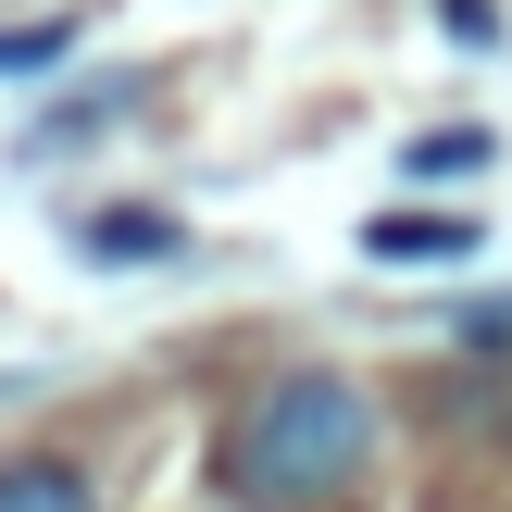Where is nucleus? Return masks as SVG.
<instances>
[{
	"mask_svg": "<svg viewBox=\"0 0 512 512\" xmlns=\"http://www.w3.org/2000/svg\"><path fill=\"white\" fill-rule=\"evenodd\" d=\"M375 463V400L350 375H275L238 425H225V488L250 512H325Z\"/></svg>",
	"mask_w": 512,
	"mask_h": 512,
	"instance_id": "1",
	"label": "nucleus"
},
{
	"mask_svg": "<svg viewBox=\"0 0 512 512\" xmlns=\"http://www.w3.org/2000/svg\"><path fill=\"white\" fill-rule=\"evenodd\" d=\"M0 512H100V488L75 463H0Z\"/></svg>",
	"mask_w": 512,
	"mask_h": 512,
	"instance_id": "2",
	"label": "nucleus"
},
{
	"mask_svg": "<svg viewBox=\"0 0 512 512\" xmlns=\"http://www.w3.org/2000/svg\"><path fill=\"white\" fill-rule=\"evenodd\" d=\"M375 250H388V263H463V225H375Z\"/></svg>",
	"mask_w": 512,
	"mask_h": 512,
	"instance_id": "3",
	"label": "nucleus"
},
{
	"mask_svg": "<svg viewBox=\"0 0 512 512\" xmlns=\"http://www.w3.org/2000/svg\"><path fill=\"white\" fill-rule=\"evenodd\" d=\"M463 163H488V138H475V125H463V138H425V150H413V175H463Z\"/></svg>",
	"mask_w": 512,
	"mask_h": 512,
	"instance_id": "4",
	"label": "nucleus"
}]
</instances>
